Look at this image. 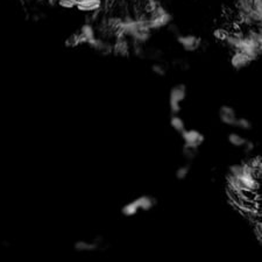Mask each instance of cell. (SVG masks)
<instances>
[{"label":"cell","mask_w":262,"mask_h":262,"mask_svg":"<svg viewBox=\"0 0 262 262\" xmlns=\"http://www.w3.org/2000/svg\"><path fill=\"white\" fill-rule=\"evenodd\" d=\"M186 97H188V88H186L185 84H175L174 87L169 90V95H168V107H169L171 114L181 113L183 103H184Z\"/></svg>","instance_id":"obj_1"},{"label":"cell","mask_w":262,"mask_h":262,"mask_svg":"<svg viewBox=\"0 0 262 262\" xmlns=\"http://www.w3.org/2000/svg\"><path fill=\"white\" fill-rule=\"evenodd\" d=\"M183 145L193 147V148H200L205 142V135L196 128H185L181 134Z\"/></svg>","instance_id":"obj_2"},{"label":"cell","mask_w":262,"mask_h":262,"mask_svg":"<svg viewBox=\"0 0 262 262\" xmlns=\"http://www.w3.org/2000/svg\"><path fill=\"white\" fill-rule=\"evenodd\" d=\"M238 112L232 105L224 104L218 110V119L222 125L227 127H234L236 119H238Z\"/></svg>","instance_id":"obj_3"},{"label":"cell","mask_w":262,"mask_h":262,"mask_svg":"<svg viewBox=\"0 0 262 262\" xmlns=\"http://www.w3.org/2000/svg\"><path fill=\"white\" fill-rule=\"evenodd\" d=\"M177 42L185 53H195L203 45L202 39L193 34H179L177 37Z\"/></svg>","instance_id":"obj_4"},{"label":"cell","mask_w":262,"mask_h":262,"mask_svg":"<svg viewBox=\"0 0 262 262\" xmlns=\"http://www.w3.org/2000/svg\"><path fill=\"white\" fill-rule=\"evenodd\" d=\"M254 61L250 59L248 55L245 53L240 52V50H233L231 60H229V64L235 71H240L248 68Z\"/></svg>","instance_id":"obj_5"},{"label":"cell","mask_w":262,"mask_h":262,"mask_svg":"<svg viewBox=\"0 0 262 262\" xmlns=\"http://www.w3.org/2000/svg\"><path fill=\"white\" fill-rule=\"evenodd\" d=\"M102 243H103L102 238L91 239V240H78V241L75 242L74 248L76 252L90 253L100 249Z\"/></svg>","instance_id":"obj_6"},{"label":"cell","mask_w":262,"mask_h":262,"mask_svg":"<svg viewBox=\"0 0 262 262\" xmlns=\"http://www.w3.org/2000/svg\"><path fill=\"white\" fill-rule=\"evenodd\" d=\"M103 6V0H77L76 9L83 13H98Z\"/></svg>","instance_id":"obj_7"},{"label":"cell","mask_w":262,"mask_h":262,"mask_svg":"<svg viewBox=\"0 0 262 262\" xmlns=\"http://www.w3.org/2000/svg\"><path fill=\"white\" fill-rule=\"evenodd\" d=\"M134 199L138 204L140 212H149L157 205V199L152 195H141Z\"/></svg>","instance_id":"obj_8"},{"label":"cell","mask_w":262,"mask_h":262,"mask_svg":"<svg viewBox=\"0 0 262 262\" xmlns=\"http://www.w3.org/2000/svg\"><path fill=\"white\" fill-rule=\"evenodd\" d=\"M249 139H247L245 135L241 134L240 132H229L227 134V142L229 146H232L233 148L243 149V147L247 145Z\"/></svg>","instance_id":"obj_9"},{"label":"cell","mask_w":262,"mask_h":262,"mask_svg":"<svg viewBox=\"0 0 262 262\" xmlns=\"http://www.w3.org/2000/svg\"><path fill=\"white\" fill-rule=\"evenodd\" d=\"M232 28H228L226 26H219L216 27L212 32V35L214 40L220 42V44H226V41L228 40L229 35H231Z\"/></svg>","instance_id":"obj_10"},{"label":"cell","mask_w":262,"mask_h":262,"mask_svg":"<svg viewBox=\"0 0 262 262\" xmlns=\"http://www.w3.org/2000/svg\"><path fill=\"white\" fill-rule=\"evenodd\" d=\"M120 212H121V214H123L124 217H126V218L135 217L136 214L140 212L139 206H138V204H136L135 199H132L128 203L125 204V205L121 207Z\"/></svg>","instance_id":"obj_11"},{"label":"cell","mask_w":262,"mask_h":262,"mask_svg":"<svg viewBox=\"0 0 262 262\" xmlns=\"http://www.w3.org/2000/svg\"><path fill=\"white\" fill-rule=\"evenodd\" d=\"M169 125L176 133H178V134H181V133L183 131H185V128H186L185 120L183 119L179 114H171Z\"/></svg>","instance_id":"obj_12"},{"label":"cell","mask_w":262,"mask_h":262,"mask_svg":"<svg viewBox=\"0 0 262 262\" xmlns=\"http://www.w3.org/2000/svg\"><path fill=\"white\" fill-rule=\"evenodd\" d=\"M190 173H191V164L188 162L185 164H182V166H179L177 169H176L175 177L179 182L185 181V179L188 178V176L190 175Z\"/></svg>","instance_id":"obj_13"},{"label":"cell","mask_w":262,"mask_h":262,"mask_svg":"<svg viewBox=\"0 0 262 262\" xmlns=\"http://www.w3.org/2000/svg\"><path fill=\"white\" fill-rule=\"evenodd\" d=\"M198 153H199L198 148H193V147H189V146L183 145L182 155L186 161H188V162H191L192 160H195L196 157L198 156Z\"/></svg>","instance_id":"obj_14"},{"label":"cell","mask_w":262,"mask_h":262,"mask_svg":"<svg viewBox=\"0 0 262 262\" xmlns=\"http://www.w3.org/2000/svg\"><path fill=\"white\" fill-rule=\"evenodd\" d=\"M234 127L238 128L239 131L247 132V131L252 130V128H253V123L247 117H238V119H236V123H235Z\"/></svg>","instance_id":"obj_15"},{"label":"cell","mask_w":262,"mask_h":262,"mask_svg":"<svg viewBox=\"0 0 262 262\" xmlns=\"http://www.w3.org/2000/svg\"><path fill=\"white\" fill-rule=\"evenodd\" d=\"M152 71H153V74L156 75V76L164 77V76H167L168 68H167L166 66H164L163 63H161V62H159V61H157V62L153 63Z\"/></svg>","instance_id":"obj_16"},{"label":"cell","mask_w":262,"mask_h":262,"mask_svg":"<svg viewBox=\"0 0 262 262\" xmlns=\"http://www.w3.org/2000/svg\"><path fill=\"white\" fill-rule=\"evenodd\" d=\"M66 44L68 47H77V46L82 45V40H81L78 33H76V34L70 35V37L68 38V40L66 41Z\"/></svg>","instance_id":"obj_17"},{"label":"cell","mask_w":262,"mask_h":262,"mask_svg":"<svg viewBox=\"0 0 262 262\" xmlns=\"http://www.w3.org/2000/svg\"><path fill=\"white\" fill-rule=\"evenodd\" d=\"M56 2L61 7H62V9H66V10L76 9L77 0H56Z\"/></svg>","instance_id":"obj_18"}]
</instances>
